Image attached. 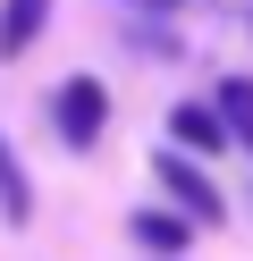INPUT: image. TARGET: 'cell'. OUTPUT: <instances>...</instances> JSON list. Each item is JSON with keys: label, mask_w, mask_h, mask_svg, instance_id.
<instances>
[{"label": "cell", "mask_w": 253, "mask_h": 261, "mask_svg": "<svg viewBox=\"0 0 253 261\" xmlns=\"http://www.w3.org/2000/svg\"><path fill=\"white\" fill-rule=\"evenodd\" d=\"M211 101H219V118H228V135L253 152V76H228V85H219Z\"/></svg>", "instance_id": "obj_7"}, {"label": "cell", "mask_w": 253, "mask_h": 261, "mask_svg": "<svg viewBox=\"0 0 253 261\" xmlns=\"http://www.w3.org/2000/svg\"><path fill=\"white\" fill-rule=\"evenodd\" d=\"M152 177H160V194L186 211L194 227H219L228 219V202H219V186L202 177V152H186V143H169V152H152Z\"/></svg>", "instance_id": "obj_1"}, {"label": "cell", "mask_w": 253, "mask_h": 261, "mask_svg": "<svg viewBox=\"0 0 253 261\" xmlns=\"http://www.w3.org/2000/svg\"><path fill=\"white\" fill-rule=\"evenodd\" d=\"M101 118H110V93H101L93 76H67V85L51 93V126H59L67 152H93V143H101Z\"/></svg>", "instance_id": "obj_2"}, {"label": "cell", "mask_w": 253, "mask_h": 261, "mask_svg": "<svg viewBox=\"0 0 253 261\" xmlns=\"http://www.w3.org/2000/svg\"><path fill=\"white\" fill-rule=\"evenodd\" d=\"M42 17H51V0H0V59H26Z\"/></svg>", "instance_id": "obj_4"}, {"label": "cell", "mask_w": 253, "mask_h": 261, "mask_svg": "<svg viewBox=\"0 0 253 261\" xmlns=\"http://www.w3.org/2000/svg\"><path fill=\"white\" fill-rule=\"evenodd\" d=\"M169 135H177L186 152H219V143H236L228 118H219V101H177V110H169Z\"/></svg>", "instance_id": "obj_3"}, {"label": "cell", "mask_w": 253, "mask_h": 261, "mask_svg": "<svg viewBox=\"0 0 253 261\" xmlns=\"http://www.w3.org/2000/svg\"><path fill=\"white\" fill-rule=\"evenodd\" d=\"M127 236L144 244V253H186V211H135Z\"/></svg>", "instance_id": "obj_5"}, {"label": "cell", "mask_w": 253, "mask_h": 261, "mask_svg": "<svg viewBox=\"0 0 253 261\" xmlns=\"http://www.w3.org/2000/svg\"><path fill=\"white\" fill-rule=\"evenodd\" d=\"M0 219H9V227H26V219H34V186H26V169H17L9 135H0Z\"/></svg>", "instance_id": "obj_6"}]
</instances>
